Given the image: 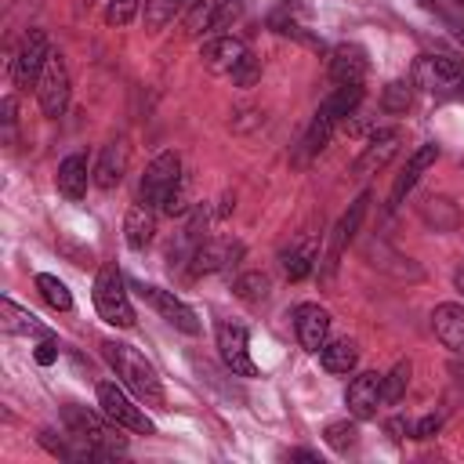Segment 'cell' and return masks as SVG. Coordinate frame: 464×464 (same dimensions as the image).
I'll list each match as a JSON object with an SVG mask.
<instances>
[{
  "label": "cell",
  "instance_id": "18",
  "mask_svg": "<svg viewBox=\"0 0 464 464\" xmlns=\"http://www.w3.org/2000/svg\"><path fill=\"white\" fill-rule=\"evenodd\" d=\"M127 160H130V145H127V138H112L105 149H102V156H98V167H94V185L98 188H116L120 181H123V174H127Z\"/></svg>",
  "mask_w": 464,
  "mask_h": 464
},
{
  "label": "cell",
  "instance_id": "45",
  "mask_svg": "<svg viewBox=\"0 0 464 464\" xmlns=\"http://www.w3.org/2000/svg\"><path fill=\"white\" fill-rule=\"evenodd\" d=\"M286 4H297V0H286Z\"/></svg>",
  "mask_w": 464,
  "mask_h": 464
},
{
  "label": "cell",
  "instance_id": "39",
  "mask_svg": "<svg viewBox=\"0 0 464 464\" xmlns=\"http://www.w3.org/2000/svg\"><path fill=\"white\" fill-rule=\"evenodd\" d=\"M384 428H388V435H392V439H406V435L413 439V420H406V417H392Z\"/></svg>",
  "mask_w": 464,
  "mask_h": 464
},
{
  "label": "cell",
  "instance_id": "35",
  "mask_svg": "<svg viewBox=\"0 0 464 464\" xmlns=\"http://www.w3.org/2000/svg\"><path fill=\"white\" fill-rule=\"evenodd\" d=\"M138 7H141V0H109L105 22L116 25V29H123V25H130V22L138 18Z\"/></svg>",
  "mask_w": 464,
  "mask_h": 464
},
{
  "label": "cell",
  "instance_id": "42",
  "mask_svg": "<svg viewBox=\"0 0 464 464\" xmlns=\"http://www.w3.org/2000/svg\"><path fill=\"white\" fill-rule=\"evenodd\" d=\"M453 286L464 294V265H457V272H453Z\"/></svg>",
  "mask_w": 464,
  "mask_h": 464
},
{
  "label": "cell",
  "instance_id": "7",
  "mask_svg": "<svg viewBox=\"0 0 464 464\" xmlns=\"http://www.w3.org/2000/svg\"><path fill=\"white\" fill-rule=\"evenodd\" d=\"M98 406H102V413L109 417V420H116L120 428H127V431H134V435H152L156 428H152V420L127 399V392L120 388V384H112V381H102L98 384Z\"/></svg>",
  "mask_w": 464,
  "mask_h": 464
},
{
  "label": "cell",
  "instance_id": "34",
  "mask_svg": "<svg viewBox=\"0 0 464 464\" xmlns=\"http://www.w3.org/2000/svg\"><path fill=\"white\" fill-rule=\"evenodd\" d=\"M410 98H413L410 80H392V83L384 87V94H381V109H384V112H406V109H410Z\"/></svg>",
  "mask_w": 464,
  "mask_h": 464
},
{
  "label": "cell",
  "instance_id": "24",
  "mask_svg": "<svg viewBox=\"0 0 464 464\" xmlns=\"http://www.w3.org/2000/svg\"><path fill=\"white\" fill-rule=\"evenodd\" d=\"M359 102H362V83H337V87L323 98V105H319L315 112H323V116H330L334 123H341L344 116L355 112Z\"/></svg>",
  "mask_w": 464,
  "mask_h": 464
},
{
  "label": "cell",
  "instance_id": "40",
  "mask_svg": "<svg viewBox=\"0 0 464 464\" xmlns=\"http://www.w3.org/2000/svg\"><path fill=\"white\" fill-rule=\"evenodd\" d=\"M286 457H290V460H308V464H319V453H312V450H290Z\"/></svg>",
  "mask_w": 464,
  "mask_h": 464
},
{
  "label": "cell",
  "instance_id": "11",
  "mask_svg": "<svg viewBox=\"0 0 464 464\" xmlns=\"http://www.w3.org/2000/svg\"><path fill=\"white\" fill-rule=\"evenodd\" d=\"M138 294L170 323V326H178L181 334H188V337H196L199 334V319H196V312L174 294V290H163V286H149V283H141L138 286Z\"/></svg>",
  "mask_w": 464,
  "mask_h": 464
},
{
  "label": "cell",
  "instance_id": "9",
  "mask_svg": "<svg viewBox=\"0 0 464 464\" xmlns=\"http://www.w3.org/2000/svg\"><path fill=\"white\" fill-rule=\"evenodd\" d=\"M218 355L225 362V370L232 377H257V366L250 359V341H246V326L239 323H218Z\"/></svg>",
  "mask_w": 464,
  "mask_h": 464
},
{
  "label": "cell",
  "instance_id": "16",
  "mask_svg": "<svg viewBox=\"0 0 464 464\" xmlns=\"http://www.w3.org/2000/svg\"><path fill=\"white\" fill-rule=\"evenodd\" d=\"M370 72V58L359 44H337L330 51V80L334 83H362Z\"/></svg>",
  "mask_w": 464,
  "mask_h": 464
},
{
  "label": "cell",
  "instance_id": "2",
  "mask_svg": "<svg viewBox=\"0 0 464 464\" xmlns=\"http://www.w3.org/2000/svg\"><path fill=\"white\" fill-rule=\"evenodd\" d=\"M62 420H65V431H69L76 442L87 446L91 460H112V457H120V453L127 450V439L116 431L120 424L109 420L105 413L98 417V413H91L87 406L69 402V406L62 410Z\"/></svg>",
  "mask_w": 464,
  "mask_h": 464
},
{
  "label": "cell",
  "instance_id": "41",
  "mask_svg": "<svg viewBox=\"0 0 464 464\" xmlns=\"http://www.w3.org/2000/svg\"><path fill=\"white\" fill-rule=\"evenodd\" d=\"M450 373H453V381L464 388V362H460V359H453V362H450Z\"/></svg>",
  "mask_w": 464,
  "mask_h": 464
},
{
  "label": "cell",
  "instance_id": "30",
  "mask_svg": "<svg viewBox=\"0 0 464 464\" xmlns=\"http://www.w3.org/2000/svg\"><path fill=\"white\" fill-rule=\"evenodd\" d=\"M36 290H40V297H44L54 312H69V308H72V294H69V286H65L58 276L40 272V276H36Z\"/></svg>",
  "mask_w": 464,
  "mask_h": 464
},
{
  "label": "cell",
  "instance_id": "17",
  "mask_svg": "<svg viewBox=\"0 0 464 464\" xmlns=\"http://www.w3.org/2000/svg\"><path fill=\"white\" fill-rule=\"evenodd\" d=\"M431 330H435V337L442 341V348H450L453 355H460V352H464V304H453V301L435 304V312H431Z\"/></svg>",
  "mask_w": 464,
  "mask_h": 464
},
{
  "label": "cell",
  "instance_id": "3",
  "mask_svg": "<svg viewBox=\"0 0 464 464\" xmlns=\"http://www.w3.org/2000/svg\"><path fill=\"white\" fill-rule=\"evenodd\" d=\"M138 203L163 210L170 218L185 210V203H181V156L178 152L167 149L145 167V174L138 181Z\"/></svg>",
  "mask_w": 464,
  "mask_h": 464
},
{
  "label": "cell",
  "instance_id": "6",
  "mask_svg": "<svg viewBox=\"0 0 464 464\" xmlns=\"http://www.w3.org/2000/svg\"><path fill=\"white\" fill-rule=\"evenodd\" d=\"M47 58H51L47 33H44V29H29V33L22 36L14 58H11V80H14V87L36 83L40 72H44V65H47Z\"/></svg>",
  "mask_w": 464,
  "mask_h": 464
},
{
  "label": "cell",
  "instance_id": "20",
  "mask_svg": "<svg viewBox=\"0 0 464 464\" xmlns=\"http://www.w3.org/2000/svg\"><path fill=\"white\" fill-rule=\"evenodd\" d=\"M439 160V145L435 141H424L410 160H406V167H402V174L395 178V185H392V199H388V207H399L406 196H410V188L420 181V174L431 167Z\"/></svg>",
  "mask_w": 464,
  "mask_h": 464
},
{
  "label": "cell",
  "instance_id": "27",
  "mask_svg": "<svg viewBox=\"0 0 464 464\" xmlns=\"http://www.w3.org/2000/svg\"><path fill=\"white\" fill-rule=\"evenodd\" d=\"M279 261H283L286 279H304V276H312V268H315V243H312V239H301V243L286 246V250L279 254Z\"/></svg>",
  "mask_w": 464,
  "mask_h": 464
},
{
  "label": "cell",
  "instance_id": "23",
  "mask_svg": "<svg viewBox=\"0 0 464 464\" xmlns=\"http://www.w3.org/2000/svg\"><path fill=\"white\" fill-rule=\"evenodd\" d=\"M0 326L4 334H22V337H47V326L29 312V308H18L11 297L0 301Z\"/></svg>",
  "mask_w": 464,
  "mask_h": 464
},
{
  "label": "cell",
  "instance_id": "37",
  "mask_svg": "<svg viewBox=\"0 0 464 464\" xmlns=\"http://www.w3.org/2000/svg\"><path fill=\"white\" fill-rule=\"evenodd\" d=\"M33 359L40 362V366H51L54 359H58V341L47 334V337H40V344H36V352H33Z\"/></svg>",
  "mask_w": 464,
  "mask_h": 464
},
{
  "label": "cell",
  "instance_id": "21",
  "mask_svg": "<svg viewBox=\"0 0 464 464\" xmlns=\"http://www.w3.org/2000/svg\"><path fill=\"white\" fill-rule=\"evenodd\" d=\"M58 192L65 199H83L87 196V181H91V170H87V156L83 152H69L62 163H58Z\"/></svg>",
  "mask_w": 464,
  "mask_h": 464
},
{
  "label": "cell",
  "instance_id": "8",
  "mask_svg": "<svg viewBox=\"0 0 464 464\" xmlns=\"http://www.w3.org/2000/svg\"><path fill=\"white\" fill-rule=\"evenodd\" d=\"M36 98H40V109L44 116H62L65 105H69V69H65V58L58 51H51L40 80H36Z\"/></svg>",
  "mask_w": 464,
  "mask_h": 464
},
{
  "label": "cell",
  "instance_id": "19",
  "mask_svg": "<svg viewBox=\"0 0 464 464\" xmlns=\"http://www.w3.org/2000/svg\"><path fill=\"white\" fill-rule=\"evenodd\" d=\"M366 203H370V192H362L344 214H341V221L334 225V236H330V250H326V272H334L337 268V257H341V250L355 239V232H359V221H362V214H366Z\"/></svg>",
  "mask_w": 464,
  "mask_h": 464
},
{
  "label": "cell",
  "instance_id": "1",
  "mask_svg": "<svg viewBox=\"0 0 464 464\" xmlns=\"http://www.w3.org/2000/svg\"><path fill=\"white\" fill-rule=\"evenodd\" d=\"M102 355L109 359V366L116 370V377L123 381L127 392H134L141 402L149 406H163V384L156 366L127 341H102Z\"/></svg>",
  "mask_w": 464,
  "mask_h": 464
},
{
  "label": "cell",
  "instance_id": "26",
  "mask_svg": "<svg viewBox=\"0 0 464 464\" xmlns=\"http://www.w3.org/2000/svg\"><path fill=\"white\" fill-rule=\"evenodd\" d=\"M232 254H239V246H228V243H199V250H196L192 261H188V272H192V276L218 272V268L228 265Z\"/></svg>",
  "mask_w": 464,
  "mask_h": 464
},
{
  "label": "cell",
  "instance_id": "33",
  "mask_svg": "<svg viewBox=\"0 0 464 464\" xmlns=\"http://www.w3.org/2000/svg\"><path fill=\"white\" fill-rule=\"evenodd\" d=\"M268 25L279 33V36H294V40H301V44H308V47H315V51H323V40H315L312 33H304L290 14H283V11H276V14H268Z\"/></svg>",
  "mask_w": 464,
  "mask_h": 464
},
{
  "label": "cell",
  "instance_id": "10",
  "mask_svg": "<svg viewBox=\"0 0 464 464\" xmlns=\"http://www.w3.org/2000/svg\"><path fill=\"white\" fill-rule=\"evenodd\" d=\"M236 14H239V0H196L185 14V33L188 36L221 33V29L232 25Z\"/></svg>",
  "mask_w": 464,
  "mask_h": 464
},
{
  "label": "cell",
  "instance_id": "43",
  "mask_svg": "<svg viewBox=\"0 0 464 464\" xmlns=\"http://www.w3.org/2000/svg\"><path fill=\"white\" fill-rule=\"evenodd\" d=\"M80 4H83V7H91V4H94V0H80Z\"/></svg>",
  "mask_w": 464,
  "mask_h": 464
},
{
  "label": "cell",
  "instance_id": "14",
  "mask_svg": "<svg viewBox=\"0 0 464 464\" xmlns=\"http://www.w3.org/2000/svg\"><path fill=\"white\" fill-rule=\"evenodd\" d=\"M290 319H294V334H297V341H301L304 352H319V348L326 344V334H330V315H326V308H319L315 301H301V304L290 312Z\"/></svg>",
  "mask_w": 464,
  "mask_h": 464
},
{
  "label": "cell",
  "instance_id": "12",
  "mask_svg": "<svg viewBox=\"0 0 464 464\" xmlns=\"http://www.w3.org/2000/svg\"><path fill=\"white\" fill-rule=\"evenodd\" d=\"M381 384H384V373H377V370H362V373H355L348 381L344 402H348V413L355 420H370L377 413V406H381Z\"/></svg>",
  "mask_w": 464,
  "mask_h": 464
},
{
  "label": "cell",
  "instance_id": "29",
  "mask_svg": "<svg viewBox=\"0 0 464 464\" xmlns=\"http://www.w3.org/2000/svg\"><path fill=\"white\" fill-rule=\"evenodd\" d=\"M232 290H236L239 301L261 304V301H268V294H272V279H268L265 272H243V276L232 283Z\"/></svg>",
  "mask_w": 464,
  "mask_h": 464
},
{
  "label": "cell",
  "instance_id": "5",
  "mask_svg": "<svg viewBox=\"0 0 464 464\" xmlns=\"http://www.w3.org/2000/svg\"><path fill=\"white\" fill-rule=\"evenodd\" d=\"M413 80L442 98H460L464 102V62L450 54H420L413 62Z\"/></svg>",
  "mask_w": 464,
  "mask_h": 464
},
{
  "label": "cell",
  "instance_id": "36",
  "mask_svg": "<svg viewBox=\"0 0 464 464\" xmlns=\"http://www.w3.org/2000/svg\"><path fill=\"white\" fill-rule=\"evenodd\" d=\"M257 76H261V65H257V58H254V54H246V58L239 62V69L232 72V83H236V87H254V83H257Z\"/></svg>",
  "mask_w": 464,
  "mask_h": 464
},
{
  "label": "cell",
  "instance_id": "38",
  "mask_svg": "<svg viewBox=\"0 0 464 464\" xmlns=\"http://www.w3.org/2000/svg\"><path fill=\"white\" fill-rule=\"evenodd\" d=\"M439 424H442V417H435V413L420 417V420L413 424V439H431V435L439 431Z\"/></svg>",
  "mask_w": 464,
  "mask_h": 464
},
{
  "label": "cell",
  "instance_id": "28",
  "mask_svg": "<svg viewBox=\"0 0 464 464\" xmlns=\"http://www.w3.org/2000/svg\"><path fill=\"white\" fill-rule=\"evenodd\" d=\"M196 0H145V11H141V18H145V29H163V25H170L181 11H188Z\"/></svg>",
  "mask_w": 464,
  "mask_h": 464
},
{
  "label": "cell",
  "instance_id": "44",
  "mask_svg": "<svg viewBox=\"0 0 464 464\" xmlns=\"http://www.w3.org/2000/svg\"><path fill=\"white\" fill-rule=\"evenodd\" d=\"M457 4H460V7H464V0H457Z\"/></svg>",
  "mask_w": 464,
  "mask_h": 464
},
{
  "label": "cell",
  "instance_id": "31",
  "mask_svg": "<svg viewBox=\"0 0 464 464\" xmlns=\"http://www.w3.org/2000/svg\"><path fill=\"white\" fill-rule=\"evenodd\" d=\"M323 439H326V446H330V450L348 453V450L359 442V424H352V420H334V424H326Z\"/></svg>",
  "mask_w": 464,
  "mask_h": 464
},
{
  "label": "cell",
  "instance_id": "25",
  "mask_svg": "<svg viewBox=\"0 0 464 464\" xmlns=\"http://www.w3.org/2000/svg\"><path fill=\"white\" fill-rule=\"evenodd\" d=\"M319 362H323L326 373H352L355 362H359V348H355V341H348V337L326 341V344L319 348Z\"/></svg>",
  "mask_w": 464,
  "mask_h": 464
},
{
  "label": "cell",
  "instance_id": "13",
  "mask_svg": "<svg viewBox=\"0 0 464 464\" xmlns=\"http://www.w3.org/2000/svg\"><path fill=\"white\" fill-rule=\"evenodd\" d=\"M246 54H250L246 44L236 40V36H225V33L210 36V40L199 47V62H203L210 72H218V76H232Z\"/></svg>",
  "mask_w": 464,
  "mask_h": 464
},
{
  "label": "cell",
  "instance_id": "22",
  "mask_svg": "<svg viewBox=\"0 0 464 464\" xmlns=\"http://www.w3.org/2000/svg\"><path fill=\"white\" fill-rule=\"evenodd\" d=\"M152 236H156V210L145 207V203H134L127 210V218H123V239H127V246L130 250H145L152 243Z\"/></svg>",
  "mask_w": 464,
  "mask_h": 464
},
{
  "label": "cell",
  "instance_id": "15",
  "mask_svg": "<svg viewBox=\"0 0 464 464\" xmlns=\"http://www.w3.org/2000/svg\"><path fill=\"white\" fill-rule=\"evenodd\" d=\"M399 141H402V138H399L395 127H381V130H373L370 141H366V149H362V156L355 160V174H359V178H370V174L384 170L388 160L399 152Z\"/></svg>",
  "mask_w": 464,
  "mask_h": 464
},
{
  "label": "cell",
  "instance_id": "4",
  "mask_svg": "<svg viewBox=\"0 0 464 464\" xmlns=\"http://www.w3.org/2000/svg\"><path fill=\"white\" fill-rule=\"evenodd\" d=\"M94 308L105 323L127 330L134 326V308H130V297H127V283H123V272L116 265H102L98 276H94Z\"/></svg>",
  "mask_w": 464,
  "mask_h": 464
},
{
  "label": "cell",
  "instance_id": "32",
  "mask_svg": "<svg viewBox=\"0 0 464 464\" xmlns=\"http://www.w3.org/2000/svg\"><path fill=\"white\" fill-rule=\"evenodd\" d=\"M406 384H410V362L402 359V362H395L392 366V373H384V384H381V402H399L402 399V392H406Z\"/></svg>",
  "mask_w": 464,
  "mask_h": 464
}]
</instances>
